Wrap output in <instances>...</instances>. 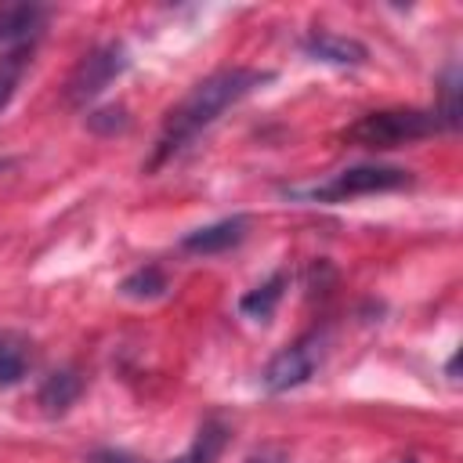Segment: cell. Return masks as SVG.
Listing matches in <instances>:
<instances>
[{"label": "cell", "mask_w": 463, "mask_h": 463, "mask_svg": "<svg viewBox=\"0 0 463 463\" xmlns=\"http://www.w3.org/2000/svg\"><path fill=\"white\" fill-rule=\"evenodd\" d=\"M271 80V72L264 69H221L206 80H199L163 119V130H159V141L152 148V159H148V170H159L163 163H170L177 152H184L206 127H213L221 119V112H228L232 105H239L242 98H250L257 87H264Z\"/></svg>", "instance_id": "cell-1"}, {"label": "cell", "mask_w": 463, "mask_h": 463, "mask_svg": "<svg viewBox=\"0 0 463 463\" xmlns=\"http://www.w3.org/2000/svg\"><path fill=\"white\" fill-rule=\"evenodd\" d=\"M438 130L441 123L427 109H383V112H369L358 123H351L344 137L362 148H398V145L430 137Z\"/></svg>", "instance_id": "cell-2"}, {"label": "cell", "mask_w": 463, "mask_h": 463, "mask_svg": "<svg viewBox=\"0 0 463 463\" xmlns=\"http://www.w3.org/2000/svg\"><path fill=\"white\" fill-rule=\"evenodd\" d=\"M412 184L409 170L402 166H347L340 174H333L329 181L315 184L307 192V199L315 203H344V199H358V195H373V192H394Z\"/></svg>", "instance_id": "cell-3"}, {"label": "cell", "mask_w": 463, "mask_h": 463, "mask_svg": "<svg viewBox=\"0 0 463 463\" xmlns=\"http://www.w3.org/2000/svg\"><path fill=\"white\" fill-rule=\"evenodd\" d=\"M127 69V51L123 43H105L98 51H90L69 76L65 83V101L69 105H87L90 98H98L119 72Z\"/></svg>", "instance_id": "cell-4"}, {"label": "cell", "mask_w": 463, "mask_h": 463, "mask_svg": "<svg viewBox=\"0 0 463 463\" xmlns=\"http://www.w3.org/2000/svg\"><path fill=\"white\" fill-rule=\"evenodd\" d=\"M322 362V336L311 333V336H300L297 344L282 347L268 365H264V387L268 391H289V387H300L315 376Z\"/></svg>", "instance_id": "cell-5"}, {"label": "cell", "mask_w": 463, "mask_h": 463, "mask_svg": "<svg viewBox=\"0 0 463 463\" xmlns=\"http://www.w3.org/2000/svg\"><path fill=\"white\" fill-rule=\"evenodd\" d=\"M47 25L43 4H4L0 7V54H29Z\"/></svg>", "instance_id": "cell-6"}, {"label": "cell", "mask_w": 463, "mask_h": 463, "mask_svg": "<svg viewBox=\"0 0 463 463\" xmlns=\"http://www.w3.org/2000/svg\"><path fill=\"white\" fill-rule=\"evenodd\" d=\"M246 232H250V217L246 213H232V217H221V221H213V224H206V228H195V232H188L184 239H181V246L188 250V253H224V250H232V246H239L242 239H246Z\"/></svg>", "instance_id": "cell-7"}, {"label": "cell", "mask_w": 463, "mask_h": 463, "mask_svg": "<svg viewBox=\"0 0 463 463\" xmlns=\"http://www.w3.org/2000/svg\"><path fill=\"white\" fill-rule=\"evenodd\" d=\"M304 51H307V58L326 61V65H362L369 58L365 43L340 36V33H329V29H311L304 36Z\"/></svg>", "instance_id": "cell-8"}, {"label": "cell", "mask_w": 463, "mask_h": 463, "mask_svg": "<svg viewBox=\"0 0 463 463\" xmlns=\"http://www.w3.org/2000/svg\"><path fill=\"white\" fill-rule=\"evenodd\" d=\"M224 441H228V430H224V423H221V420H206V423L195 430L192 445H188L181 456H174L170 463H213V459L221 456Z\"/></svg>", "instance_id": "cell-9"}, {"label": "cell", "mask_w": 463, "mask_h": 463, "mask_svg": "<svg viewBox=\"0 0 463 463\" xmlns=\"http://www.w3.org/2000/svg\"><path fill=\"white\" fill-rule=\"evenodd\" d=\"M286 271H275L268 282H260L257 289H250L242 300H239V311L250 315L253 322H268L275 315V304L282 300V289H286Z\"/></svg>", "instance_id": "cell-10"}, {"label": "cell", "mask_w": 463, "mask_h": 463, "mask_svg": "<svg viewBox=\"0 0 463 463\" xmlns=\"http://www.w3.org/2000/svg\"><path fill=\"white\" fill-rule=\"evenodd\" d=\"M441 98H438V105H434V116H438V123H441V130H456L459 127V116H463V101H459V94H463V87H459V65H449L445 72H441V90H438Z\"/></svg>", "instance_id": "cell-11"}, {"label": "cell", "mask_w": 463, "mask_h": 463, "mask_svg": "<svg viewBox=\"0 0 463 463\" xmlns=\"http://www.w3.org/2000/svg\"><path fill=\"white\" fill-rule=\"evenodd\" d=\"M80 398V376L61 369V373H51L43 383H40V405L47 412H65L72 402Z\"/></svg>", "instance_id": "cell-12"}, {"label": "cell", "mask_w": 463, "mask_h": 463, "mask_svg": "<svg viewBox=\"0 0 463 463\" xmlns=\"http://www.w3.org/2000/svg\"><path fill=\"white\" fill-rule=\"evenodd\" d=\"M25 369H29V347H25V340L4 336L0 340V387L18 383L25 376Z\"/></svg>", "instance_id": "cell-13"}, {"label": "cell", "mask_w": 463, "mask_h": 463, "mask_svg": "<svg viewBox=\"0 0 463 463\" xmlns=\"http://www.w3.org/2000/svg\"><path fill=\"white\" fill-rule=\"evenodd\" d=\"M119 293H123V297H134V300H152V297L166 293V275H163L156 264L137 268L134 275H127V279H123Z\"/></svg>", "instance_id": "cell-14"}, {"label": "cell", "mask_w": 463, "mask_h": 463, "mask_svg": "<svg viewBox=\"0 0 463 463\" xmlns=\"http://www.w3.org/2000/svg\"><path fill=\"white\" fill-rule=\"evenodd\" d=\"M25 58H29V54L0 58V109L14 98V87H18V76H22V69H25Z\"/></svg>", "instance_id": "cell-15"}, {"label": "cell", "mask_w": 463, "mask_h": 463, "mask_svg": "<svg viewBox=\"0 0 463 463\" xmlns=\"http://www.w3.org/2000/svg\"><path fill=\"white\" fill-rule=\"evenodd\" d=\"M87 127H94V130H101V134L127 130V109L109 105V109H101V112H90V116H87Z\"/></svg>", "instance_id": "cell-16"}, {"label": "cell", "mask_w": 463, "mask_h": 463, "mask_svg": "<svg viewBox=\"0 0 463 463\" xmlns=\"http://www.w3.org/2000/svg\"><path fill=\"white\" fill-rule=\"evenodd\" d=\"M87 463H137L134 456H127V452H119V449H98Z\"/></svg>", "instance_id": "cell-17"}, {"label": "cell", "mask_w": 463, "mask_h": 463, "mask_svg": "<svg viewBox=\"0 0 463 463\" xmlns=\"http://www.w3.org/2000/svg\"><path fill=\"white\" fill-rule=\"evenodd\" d=\"M246 463H286V456H282L279 449H260V452H253Z\"/></svg>", "instance_id": "cell-18"}, {"label": "cell", "mask_w": 463, "mask_h": 463, "mask_svg": "<svg viewBox=\"0 0 463 463\" xmlns=\"http://www.w3.org/2000/svg\"><path fill=\"white\" fill-rule=\"evenodd\" d=\"M405 463H416V459H405Z\"/></svg>", "instance_id": "cell-19"}, {"label": "cell", "mask_w": 463, "mask_h": 463, "mask_svg": "<svg viewBox=\"0 0 463 463\" xmlns=\"http://www.w3.org/2000/svg\"><path fill=\"white\" fill-rule=\"evenodd\" d=\"M4 166H7V163H0V170H4Z\"/></svg>", "instance_id": "cell-20"}]
</instances>
